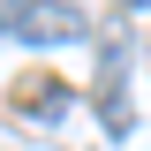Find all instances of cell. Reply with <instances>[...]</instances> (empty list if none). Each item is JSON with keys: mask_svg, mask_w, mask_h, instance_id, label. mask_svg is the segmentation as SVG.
<instances>
[{"mask_svg": "<svg viewBox=\"0 0 151 151\" xmlns=\"http://www.w3.org/2000/svg\"><path fill=\"white\" fill-rule=\"evenodd\" d=\"M15 38H30V45H60V38H83V15L60 8V0H38L30 15L15 23Z\"/></svg>", "mask_w": 151, "mask_h": 151, "instance_id": "6da1fadb", "label": "cell"}, {"mask_svg": "<svg viewBox=\"0 0 151 151\" xmlns=\"http://www.w3.org/2000/svg\"><path fill=\"white\" fill-rule=\"evenodd\" d=\"M30 8H38V0H0V30H15V23L30 15Z\"/></svg>", "mask_w": 151, "mask_h": 151, "instance_id": "3957f363", "label": "cell"}, {"mask_svg": "<svg viewBox=\"0 0 151 151\" xmlns=\"http://www.w3.org/2000/svg\"><path fill=\"white\" fill-rule=\"evenodd\" d=\"M129 8H151V0H129Z\"/></svg>", "mask_w": 151, "mask_h": 151, "instance_id": "277c9868", "label": "cell"}, {"mask_svg": "<svg viewBox=\"0 0 151 151\" xmlns=\"http://www.w3.org/2000/svg\"><path fill=\"white\" fill-rule=\"evenodd\" d=\"M68 113V83H30V121H60Z\"/></svg>", "mask_w": 151, "mask_h": 151, "instance_id": "7a4b0ae2", "label": "cell"}]
</instances>
